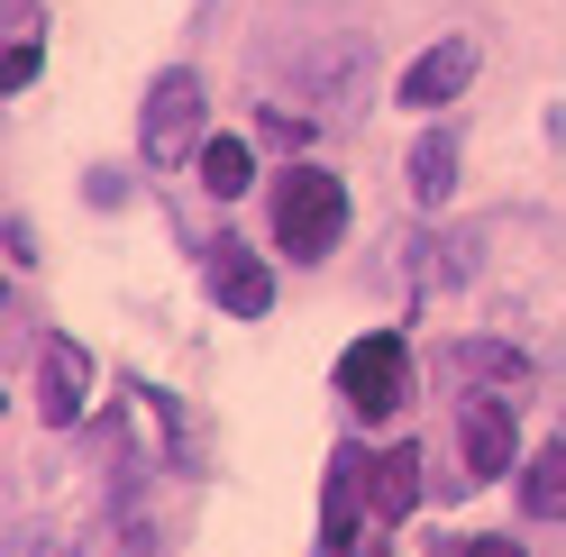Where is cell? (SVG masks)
<instances>
[{
  "mask_svg": "<svg viewBox=\"0 0 566 557\" xmlns=\"http://www.w3.org/2000/svg\"><path fill=\"white\" fill-rule=\"evenodd\" d=\"M457 458H467V484H493L521 466V421H512V393H467L457 402Z\"/></svg>",
  "mask_w": 566,
  "mask_h": 557,
  "instance_id": "277c9868",
  "label": "cell"
},
{
  "mask_svg": "<svg viewBox=\"0 0 566 557\" xmlns=\"http://www.w3.org/2000/svg\"><path fill=\"white\" fill-rule=\"evenodd\" d=\"M402 393H411V347L394 329H375V338H357L338 357V402L357 411V421H394Z\"/></svg>",
  "mask_w": 566,
  "mask_h": 557,
  "instance_id": "3957f363",
  "label": "cell"
},
{
  "mask_svg": "<svg viewBox=\"0 0 566 557\" xmlns=\"http://www.w3.org/2000/svg\"><path fill=\"white\" fill-rule=\"evenodd\" d=\"M92 201H101V211H111V201H128V174L119 165H92V183H83Z\"/></svg>",
  "mask_w": 566,
  "mask_h": 557,
  "instance_id": "ac0fdd59",
  "label": "cell"
},
{
  "mask_svg": "<svg viewBox=\"0 0 566 557\" xmlns=\"http://www.w3.org/2000/svg\"><path fill=\"white\" fill-rule=\"evenodd\" d=\"M38 83V38H10V55H0V92H28Z\"/></svg>",
  "mask_w": 566,
  "mask_h": 557,
  "instance_id": "e0dca14e",
  "label": "cell"
},
{
  "mask_svg": "<svg viewBox=\"0 0 566 557\" xmlns=\"http://www.w3.org/2000/svg\"><path fill=\"white\" fill-rule=\"evenodd\" d=\"M475 248H484L475 229H448V238H420V256H411V284H467V274H475Z\"/></svg>",
  "mask_w": 566,
  "mask_h": 557,
  "instance_id": "5bb4252c",
  "label": "cell"
},
{
  "mask_svg": "<svg viewBox=\"0 0 566 557\" xmlns=\"http://www.w3.org/2000/svg\"><path fill=\"white\" fill-rule=\"evenodd\" d=\"M357 503H366V448H338L321 503V557H357Z\"/></svg>",
  "mask_w": 566,
  "mask_h": 557,
  "instance_id": "ba28073f",
  "label": "cell"
},
{
  "mask_svg": "<svg viewBox=\"0 0 566 557\" xmlns=\"http://www.w3.org/2000/svg\"><path fill=\"white\" fill-rule=\"evenodd\" d=\"M439 366L457 375V385H503V393H512L521 375H530V357H521L512 338H457V347H448Z\"/></svg>",
  "mask_w": 566,
  "mask_h": 557,
  "instance_id": "30bf717a",
  "label": "cell"
},
{
  "mask_svg": "<svg viewBox=\"0 0 566 557\" xmlns=\"http://www.w3.org/2000/svg\"><path fill=\"white\" fill-rule=\"evenodd\" d=\"M457 557H530V548H521V539L503 530V539H467V548H457Z\"/></svg>",
  "mask_w": 566,
  "mask_h": 557,
  "instance_id": "44dd1931",
  "label": "cell"
},
{
  "mask_svg": "<svg viewBox=\"0 0 566 557\" xmlns=\"http://www.w3.org/2000/svg\"><path fill=\"white\" fill-rule=\"evenodd\" d=\"M521 512L530 521H566V439L548 448V458L521 466Z\"/></svg>",
  "mask_w": 566,
  "mask_h": 557,
  "instance_id": "9a60e30c",
  "label": "cell"
},
{
  "mask_svg": "<svg viewBox=\"0 0 566 557\" xmlns=\"http://www.w3.org/2000/svg\"><path fill=\"white\" fill-rule=\"evenodd\" d=\"M338 238H347V183L321 174V165H283V183H274V248L293 265H321Z\"/></svg>",
  "mask_w": 566,
  "mask_h": 557,
  "instance_id": "6da1fadb",
  "label": "cell"
},
{
  "mask_svg": "<svg viewBox=\"0 0 566 557\" xmlns=\"http://www.w3.org/2000/svg\"><path fill=\"white\" fill-rule=\"evenodd\" d=\"M83 402H92V357L74 338H46L38 347V411H46V430H74Z\"/></svg>",
  "mask_w": 566,
  "mask_h": 557,
  "instance_id": "52a82bcc",
  "label": "cell"
},
{
  "mask_svg": "<svg viewBox=\"0 0 566 557\" xmlns=\"http://www.w3.org/2000/svg\"><path fill=\"white\" fill-rule=\"evenodd\" d=\"M201 119H210V101H201V74H156L147 101H137V137H147V165H184L201 156Z\"/></svg>",
  "mask_w": 566,
  "mask_h": 557,
  "instance_id": "7a4b0ae2",
  "label": "cell"
},
{
  "mask_svg": "<svg viewBox=\"0 0 566 557\" xmlns=\"http://www.w3.org/2000/svg\"><path fill=\"white\" fill-rule=\"evenodd\" d=\"M557 439H566V421H557Z\"/></svg>",
  "mask_w": 566,
  "mask_h": 557,
  "instance_id": "7402d4cb",
  "label": "cell"
},
{
  "mask_svg": "<svg viewBox=\"0 0 566 557\" xmlns=\"http://www.w3.org/2000/svg\"><path fill=\"white\" fill-rule=\"evenodd\" d=\"M475 64H484V46H475V38H439L430 55H411V74H402V111L439 119V101L467 92V83H475Z\"/></svg>",
  "mask_w": 566,
  "mask_h": 557,
  "instance_id": "5b68a950",
  "label": "cell"
},
{
  "mask_svg": "<svg viewBox=\"0 0 566 557\" xmlns=\"http://www.w3.org/2000/svg\"><path fill=\"white\" fill-rule=\"evenodd\" d=\"M210 302H220L229 320H265L274 311V274H265V256L247 248V238H220V248H210Z\"/></svg>",
  "mask_w": 566,
  "mask_h": 557,
  "instance_id": "8992f818",
  "label": "cell"
},
{
  "mask_svg": "<svg viewBox=\"0 0 566 557\" xmlns=\"http://www.w3.org/2000/svg\"><path fill=\"white\" fill-rule=\"evenodd\" d=\"M448 192H457V128H420V147H411V201L439 211Z\"/></svg>",
  "mask_w": 566,
  "mask_h": 557,
  "instance_id": "7c38bea8",
  "label": "cell"
},
{
  "mask_svg": "<svg viewBox=\"0 0 566 557\" xmlns=\"http://www.w3.org/2000/svg\"><path fill=\"white\" fill-rule=\"evenodd\" d=\"M0 28L10 38H38V0H0Z\"/></svg>",
  "mask_w": 566,
  "mask_h": 557,
  "instance_id": "ffe728a7",
  "label": "cell"
},
{
  "mask_svg": "<svg viewBox=\"0 0 566 557\" xmlns=\"http://www.w3.org/2000/svg\"><path fill=\"white\" fill-rule=\"evenodd\" d=\"M256 137H265V147H283V156H302V147H311V119H293L283 101H265V111H256Z\"/></svg>",
  "mask_w": 566,
  "mask_h": 557,
  "instance_id": "2e32d148",
  "label": "cell"
},
{
  "mask_svg": "<svg viewBox=\"0 0 566 557\" xmlns=\"http://www.w3.org/2000/svg\"><path fill=\"white\" fill-rule=\"evenodd\" d=\"M192 165H201V192H210V201H238L247 183H256V156H247V137H201V156H192Z\"/></svg>",
  "mask_w": 566,
  "mask_h": 557,
  "instance_id": "4fadbf2b",
  "label": "cell"
},
{
  "mask_svg": "<svg viewBox=\"0 0 566 557\" xmlns=\"http://www.w3.org/2000/svg\"><path fill=\"white\" fill-rule=\"evenodd\" d=\"M366 503H375L384 530L411 521V503H420V448H384V458H366Z\"/></svg>",
  "mask_w": 566,
  "mask_h": 557,
  "instance_id": "9c48e42d",
  "label": "cell"
},
{
  "mask_svg": "<svg viewBox=\"0 0 566 557\" xmlns=\"http://www.w3.org/2000/svg\"><path fill=\"white\" fill-rule=\"evenodd\" d=\"M19 557H83V539H64V530H28Z\"/></svg>",
  "mask_w": 566,
  "mask_h": 557,
  "instance_id": "d6986e66",
  "label": "cell"
},
{
  "mask_svg": "<svg viewBox=\"0 0 566 557\" xmlns=\"http://www.w3.org/2000/svg\"><path fill=\"white\" fill-rule=\"evenodd\" d=\"M137 393H147L156 430H165V466H174V475H201V421H192V402L165 393V385H137Z\"/></svg>",
  "mask_w": 566,
  "mask_h": 557,
  "instance_id": "8fae6325",
  "label": "cell"
}]
</instances>
